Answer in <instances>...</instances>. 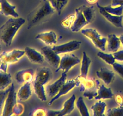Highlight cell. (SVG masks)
<instances>
[{
    "instance_id": "d6986e66",
    "label": "cell",
    "mask_w": 123,
    "mask_h": 116,
    "mask_svg": "<svg viewBox=\"0 0 123 116\" xmlns=\"http://www.w3.org/2000/svg\"><path fill=\"white\" fill-rule=\"evenodd\" d=\"M1 2V12L6 16L19 18V14L16 10V6L12 5L7 0H0Z\"/></svg>"
},
{
    "instance_id": "f35d334b",
    "label": "cell",
    "mask_w": 123,
    "mask_h": 116,
    "mask_svg": "<svg viewBox=\"0 0 123 116\" xmlns=\"http://www.w3.org/2000/svg\"><path fill=\"white\" fill-rule=\"evenodd\" d=\"M113 54L115 57V60H117L118 61H123V50H118L117 51L115 52Z\"/></svg>"
},
{
    "instance_id": "6da1fadb",
    "label": "cell",
    "mask_w": 123,
    "mask_h": 116,
    "mask_svg": "<svg viewBox=\"0 0 123 116\" xmlns=\"http://www.w3.org/2000/svg\"><path fill=\"white\" fill-rule=\"evenodd\" d=\"M55 10L48 0H42L27 16V29H30L46 21L54 14Z\"/></svg>"
},
{
    "instance_id": "f1b7e54d",
    "label": "cell",
    "mask_w": 123,
    "mask_h": 116,
    "mask_svg": "<svg viewBox=\"0 0 123 116\" xmlns=\"http://www.w3.org/2000/svg\"><path fill=\"white\" fill-rule=\"evenodd\" d=\"M76 106L79 111V113L81 116H89V113L88 108L86 107L85 102H84V99L82 97H79L76 101Z\"/></svg>"
},
{
    "instance_id": "8fae6325",
    "label": "cell",
    "mask_w": 123,
    "mask_h": 116,
    "mask_svg": "<svg viewBox=\"0 0 123 116\" xmlns=\"http://www.w3.org/2000/svg\"><path fill=\"white\" fill-rule=\"evenodd\" d=\"M66 79H67V73L62 72L61 77L57 80L46 86L45 88L46 95L51 98L55 96L60 90L64 83L66 82Z\"/></svg>"
},
{
    "instance_id": "cb8c5ba5",
    "label": "cell",
    "mask_w": 123,
    "mask_h": 116,
    "mask_svg": "<svg viewBox=\"0 0 123 116\" xmlns=\"http://www.w3.org/2000/svg\"><path fill=\"white\" fill-rule=\"evenodd\" d=\"M79 10L82 13L88 24L92 22L95 18V8L93 6H86L83 5L78 7Z\"/></svg>"
},
{
    "instance_id": "1f68e13d",
    "label": "cell",
    "mask_w": 123,
    "mask_h": 116,
    "mask_svg": "<svg viewBox=\"0 0 123 116\" xmlns=\"http://www.w3.org/2000/svg\"><path fill=\"white\" fill-rule=\"evenodd\" d=\"M103 8L106 11H107L108 13H111V14L117 16H121L123 14V6L113 7L111 5H108L105 7H103Z\"/></svg>"
},
{
    "instance_id": "52a82bcc",
    "label": "cell",
    "mask_w": 123,
    "mask_h": 116,
    "mask_svg": "<svg viewBox=\"0 0 123 116\" xmlns=\"http://www.w3.org/2000/svg\"><path fill=\"white\" fill-rule=\"evenodd\" d=\"M79 84H80V82L78 80V79L77 78L66 81V82L64 83V85L62 86L60 90L57 93V94L55 96H54V97L51 98L50 101L48 102V105H49V106L51 105L55 100H58L59 98L62 97V95H64L66 94H67L71 90H72L74 87H78L79 85Z\"/></svg>"
},
{
    "instance_id": "44dd1931",
    "label": "cell",
    "mask_w": 123,
    "mask_h": 116,
    "mask_svg": "<svg viewBox=\"0 0 123 116\" xmlns=\"http://www.w3.org/2000/svg\"><path fill=\"white\" fill-rule=\"evenodd\" d=\"M108 42V50L111 53H115L117 51L120 47L121 42L120 38L115 34H109L107 37Z\"/></svg>"
},
{
    "instance_id": "f546056e",
    "label": "cell",
    "mask_w": 123,
    "mask_h": 116,
    "mask_svg": "<svg viewBox=\"0 0 123 116\" xmlns=\"http://www.w3.org/2000/svg\"><path fill=\"white\" fill-rule=\"evenodd\" d=\"M77 79L80 82V83L82 85V88L80 89V91H85V89H92L95 87V83L92 80L87 79L86 78L80 76H78Z\"/></svg>"
},
{
    "instance_id": "7dc6e473",
    "label": "cell",
    "mask_w": 123,
    "mask_h": 116,
    "mask_svg": "<svg viewBox=\"0 0 123 116\" xmlns=\"http://www.w3.org/2000/svg\"><path fill=\"white\" fill-rule=\"evenodd\" d=\"M0 10H1V2H0Z\"/></svg>"
},
{
    "instance_id": "7402d4cb",
    "label": "cell",
    "mask_w": 123,
    "mask_h": 116,
    "mask_svg": "<svg viewBox=\"0 0 123 116\" xmlns=\"http://www.w3.org/2000/svg\"><path fill=\"white\" fill-rule=\"evenodd\" d=\"M12 83V79L10 74L0 68V91L7 89Z\"/></svg>"
},
{
    "instance_id": "4316f807",
    "label": "cell",
    "mask_w": 123,
    "mask_h": 116,
    "mask_svg": "<svg viewBox=\"0 0 123 116\" xmlns=\"http://www.w3.org/2000/svg\"><path fill=\"white\" fill-rule=\"evenodd\" d=\"M106 103L105 102L99 100L94 104L91 107V110L93 112L94 116H105Z\"/></svg>"
},
{
    "instance_id": "836d02e7",
    "label": "cell",
    "mask_w": 123,
    "mask_h": 116,
    "mask_svg": "<svg viewBox=\"0 0 123 116\" xmlns=\"http://www.w3.org/2000/svg\"><path fill=\"white\" fill-rule=\"evenodd\" d=\"M76 18V14H70L69 16L65 18L62 22H61V25L64 28H70L71 26L73 24V22H74V19Z\"/></svg>"
},
{
    "instance_id": "60d3db41",
    "label": "cell",
    "mask_w": 123,
    "mask_h": 116,
    "mask_svg": "<svg viewBox=\"0 0 123 116\" xmlns=\"http://www.w3.org/2000/svg\"><path fill=\"white\" fill-rule=\"evenodd\" d=\"M115 100L119 106H123V97L122 95L118 94L115 97Z\"/></svg>"
},
{
    "instance_id": "b9f144b4",
    "label": "cell",
    "mask_w": 123,
    "mask_h": 116,
    "mask_svg": "<svg viewBox=\"0 0 123 116\" xmlns=\"http://www.w3.org/2000/svg\"><path fill=\"white\" fill-rule=\"evenodd\" d=\"M111 5L113 7L123 6V0H112Z\"/></svg>"
},
{
    "instance_id": "7c38bea8",
    "label": "cell",
    "mask_w": 123,
    "mask_h": 116,
    "mask_svg": "<svg viewBox=\"0 0 123 116\" xmlns=\"http://www.w3.org/2000/svg\"><path fill=\"white\" fill-rule=\"evenodd\" d=\"M96 4H97V8L99 9L100 13H101V14H102L107 21H108L109 22L111 23L112 25H114V26H115L116 27H123V15L117 16L111 14V13H108L107 11H106L104 9L103 6H100V5L99 4V3L97 2Z\"/></svg>"
},
{
    "instance_id": "2e32d148",
    "label": "cell",
    "mask_w": 123,
    "mask_h": 116,
    "mask_svg": "<svg viewBox=\"0 0 123 116\" xmlns=\"http://www.w3.org/2000/svg\"><path fill=\"white\" fill-rule=\"evenodd\" d=\"M25 54L30 62L34 64H42L44 60V57L42 53L31 47L25 48Z\"/></svg>"
},
{
    "instance_id": "30bf717a",
    "label": "cell",
    "mask_w": 123,
    "mask_h": 116,
    "mask_svg": "<svg viewBox=\"0 0 123 116\" xmlns=\"http://www.w3.org/2000/svg\"><path fill=\"white\" fill-rule=\"evenodd\" d=\"M41 51L44 57V59L49 62L50 65L57 68L60 64L61 58L59 54L55 53L52 48L49 45L45 46L41 48Z\"/></svg>"
},
{
    "instance_id": "4dcf8cb0",
    "label": "cell",
    "mask_w": 123,
    "mask_h": 116,
    "mask_svg": "<svg viewBox=\"0 0 123 116\" xmlns=\"http://www.w3.org/2000/svg\"><path fill=\"white\" fill-rule=\"evenodd\" d=\"M97 56L100 58L102 60L105 62L109 65H112L115 62V58L114 57V54L111 53H105L103 51H98L97 54Z\"/></svg>"
},
{
    "instance_id": "ba28073f",
    "label": "cell",
    "mask_w": 123,
    "mask_h": 116,
    "mask_svg": "<svg viewBox=\"0 0 123 116\" xmlns=\"http://www.w3.org/2000/svg\"><path fill=\"white\" fill-rule=\"evenodd\" d=\"M81 41L78 40H73L67 43L58 45H54L52 48L58 54L68 53L78 50L81 45Z\"/></svg>"
},
{
    "instance_id": "d4e9b609",
    "label": "cell",
    "mask_w": 123,
    "mask_h": 116,
    "mask_svg": "<svg viewBox=\"0 0 123 116\" xmlns=\"http://www.w3.org/2000/svg\"><path fill=\"white\" fill-rule=\"evenodd\" d=\"M32 85H33V89L35 94H36L37 97L41 100V101H46L47 95L46 89L44 88V85L34 80L32 82Z\"/></svg>"
},
{
    "instance_id": "83f0119b",
    "label": "cell",
    "mask_w": 123,
    "mask_h": 116,
    "mask_svg": "<svg viewBox=\"0 0 123 116\" xmlns=\"http://www.w3.org/2000/svg\"><path fill=\"white\" fill-rule=\"evenodd\" d=\"M58 15H60L70 0H48Z\"/></svg>"
},
{
    "instance_id": "277c9868",
    "label": "cell",
    "mask_w": 123,
    "mask_h": 116,
    "mask_svg": "<svg viewBox=\"0 0 123 116\" xmlns=\"http://www.w3.org/2000/svg\"><path fill=\"white\" fill-rule=\"evenodd\" d=\"M16 97L17 94L15 92L14 85L12 83L9 87V91L5 100L2 116H9L13 114V109L17 103Z\"/></svg>"
},
{
    "instance_id": "e575fe53",
    "label": "cell",
    "mask_w": 123,
    "mask_h": 116,
    "mask_svg": "<svg viewBox=\"0 0 123 116\" xmlns=\"http://www.w3.org/2000/svg\"><path fill=\"white\" fill-rule=\"evenodd\" d=\"M8 91H9V87L5 90L0 91V116H2L5 100L7 97Z\"/></svg>"
},
{
    "instance_id": "ffe728a7",
    "label": "cell",
    "mask_w": 123,
    "mask_h": 116,
    "mask_svg": "<svg viewBox=\"0 0 123 116\" xmlns=\"http://www.w3.org/2000/svg\"><path fill=\"white\" fill-rule=\"evenodd\" d=\"M32 88L31 83H24L21 86L17 93V97L20 101H26L30 98L32 95Z\"/></svg>"
},
{
    "instance_id": "7a4b0ae2",
    "label": "cell",
    "mask_w": 123,
    "mask_h": 116,
    "mask_svg": "<svg viewBox=\"0 0 123 116\" xmlns=\"http://www.w3.org/2000/svg\"><path fill=\"white\" fill-rule=\"evenodd\" d=\"M22 18H11L0 27V39L7 47L12 44L18 30L25 24Z\"/></svg>"
},
{
    "instance_id": "9a60e30c",
    "label": "cell",
    "mask_w": 123,
    "mask_h": 116,
    "mask_svg": "<svg viewBox=\"0 0 123 116\" xmlns=\"http://www.w3.org/2000/svg\"><path fill=\"white\" fill-rule=\"evenodd\" d=\"M34 72L32 69H25L18 71L15 74V79L18 83H29L33 80Z\"/></svg>"
},
{
    "instance_id": "3957f363",
    "label": "cell",
    "mask_w": 123,
    "mask_h": 116,
    "mask_svg": "<svg viewBox=\"0 0 123 116\" xmlns=\"http://www.w3.org/2000/svg\"><path fill=\"white\" fill-rule=\"evenodd\" d=\"M83 35L91 40L97 48L102 51H105L107 38L105 37L94 29H86L81 30Z\"/></svg>"
},
{
    "instance_id": "d590c367",
    "label": "cell",
    "mask_w": 123,
    "mask_h": 116,
    "mask_svg": "<svg viewBox=\"0 0 123 116\" xmlns=\"http://www.w3.org/2000/svg\"><path fill=\"white\" fill-rule=\"evenodd\" d=\"M97 91L92 90V89H85L83 94V96L85 98H87L89 100H92L94 99L95 97L97 96Z\"/></svg>"
},
{
    "instance_id": "e0dca14e",
    "label": "cell",
    "mask_w": 123,
    "mask_h": 116,
    "mask_svg": "<svg viewBox=\"0 0 123 116\" xmlns=\"http://www.w3.org/2000/svg\"><path fill=\"white\" fill-rule=\"evenodd\" d=\"M96 76L107 85L111 83L115 78L114 71L106 68H102L99 71H96Z\"/></svg>"
},
{
    "instance_id": "8992f818",
    "label": "cell",
    "mask_w": 123,
    "mask_h": 116,
    "mask_svg": "<svg viewBox=\"0 0 123 116\" xmlns=\"http://www.w3.org/2000/svg\"><path fill=\"white\" fill-rule=\"evenodd\" d=\"M76 98V95L73 94L72 97L65 101L62 109L58 111L49 110L47 111V115L49 116H63L69 114L74 108V102H75Z\"/></svg>"
},
{
    "instance_id": "4fadbf2b",
    "label": "cell",
    "mask_w": 123,
    "mask_h": 116,
    "mask_svg": "<svg viewBox=\"0 0 123 116\" xmlns=\"http://www.w3.org/2000/svg\"><path fill=\"white\" fill-rule=\"evenodd\" d=\"M75 19L71 26L70 30L73 32H78V31H80L81 29H82L84 27L89 24L86 21L84 14L79 10L78 8L75 9Z\"/></svg>"
},
{
    "instance_id": "ab89813d",
    "label": "cell",
    "mask_w": 123,
    "mask_h": 116,
    "mask_svg": "<svg viewBox=\"0 0 123 116\" xmlns=\"http://www.w3.org/2000/svg\"><path fill=\"white\" fill-rule=\"evenodd\" d=\"M46 115L47 111L43 109H38L33 113V116H45Z\"/></svg>"
},
{
    "instance_id": "74e56055",
    "label": "cell",
    "mask_w": 123,
    "mask_h": 116,
    "mask_svg": "<svg viewBox=\"0 0 123 116\" xmlns=\"http://www.w3.org/2000/svg\"><path fill=\"white\" fill-rule=\"evenodd\" d=\"M24 106L22 105L20 103H16L13 109V114L14 115H20L24 112Z\"/></svg>"
},
{
    "instance_id": "ac0fdd59",
    "label": "cell",
    "mask_w": 123,
    "mask_h": 116,
    "mask_svg": "<svg viewBox=\"0 0 123 116\" xmlns=\"http://www.w3.org/2000/svg\"><path fill=\"white\" fill-rule=\"evenodd\" d=\"M36 39L40 40L47 45L56 44L57 42V35L53 31H46L38 34L36 36Z\"/></svg>"
},
{
    "instance_id": "ee69618b",
    "label": "cell",
    "mask_w": 123,
    "mask_h": 116,
    "mask_svg": "<svg viewBox=\"0 0 123 116\" xmlns=\"http://www.w3.org/2000/svg\"><path fill=\"white\" fill-rule=\"evenodd\" d=\"M119 38H120V42H121V44H122V45L123 47V35H120V36L119 37Z\"/></svg>"
},
{
    "instance_id": "bcb514c9",
    "label": "cell",
    "mask_w": 123,
    "mask_h": 116,
    "mask_svg": "<svg viewBox=\"0 0 123 116\" xmlns=\"http://www.w3.org/2000/svg\"><path fill=\"white\" fill-rule=\"evenodd\" d=\"M1 44H0V51H1Z\"/></svg>"
},
{
    "instance_id": "5bb4252c",
    "label": "cell",
    "mask_w": 123,
    "mask_h": 116,
    "mask_svg": "<svg viewBox=\"0 0 123 116\" xmlns=\"http://www.w3.org/2000/svg\"><path fill=\"white\" fill-rule=\"evenodd\" d=\"M52 77V72L49 68L42 67L37 70L34 81L44 85L50 80Z\"/></svg>"
},
{
    "instance_id": "5b68a950",
    "label": "cell",
    "mask_w": 123,
    "mask_h": 116,
    "mask_svg": "<svg viewBox=\"0 0 123 116\" xmlns=\"http://www.w3.org/2000/svg\"><path fill=\"white\" fill-rule=\"evenodd\" d=\"M80 60L79 58L73 54H65L62 56L60 60V64L55 72L62 71V72L67 73L73 66L80 63Z\"/></svg>"
},
{
    "instance_id": "d6a6232c",
    "label": "cell",
    "mask_w": 123,
    "mask_h": 116,
    "mask_svg": "<svg viewBox=\"0 0 123 116\" xmlns=\"http://www.w3.org/2000/svg\"><path fill=\"white\" fill-rule=\"evenodd\" d=\"M106 115L108 116H123V106L109 109Z\"/></svg>"
},
{
    "instance_id": "8d00e7d4",
    "label": "cell",
    "mask_w": 123,
    "mask_h": 116,
    "mask_svg": "<svg viewBox=\"0 0 123 116\" xmlns=\"http://www.w3.org/2000/svg\"><path fill=\"white\" fill-rule=\"evenodd\" d=\"M113 68L123 79V64L115 62L112 65Z\"/></svg>"
},
{
    "instance_id": "9c48e42d",
    "label": "cell",
    "mask_w": 123,
    "mask_h": 116,
    "mask_svg": "<svg viewBox=\"0 0 123 116\" xmlns=\"http://www.w3.org/2000/svg\"><path fill=\"white\" fill-rule=\"evenodd\" d=\"M25 54V50L14 49L9 51H4L0 54V59L2 62L7 64H14Z\"/></svg>"
},
{
    "instance_id": "484cf974",
    "label": "cell",
    "mask_w": 123,
    "mask_h": 116,
    "mask_svg": "<svg viewBox=\"0 0 123 116\" xmlns=\"http://www.w3.org/2000/svg\"><path fill=\"white\" fill-rule=\"evenodd\" d=\"M91 60L85 51L83 52L82 59V65L80 68V76L86 78L88 74L89 68L91 65Z\"/></svg>"
},
{
    "instance_id": "7bdbcfd3",
    "label": "cell",
    "mask_w": 123,
    "mask_h": 116,
    "mask_svg": "<svg viewBox=\"0 0 123 116\" xmlns=\"http://www.w3.org/2000/svg\"><path fill=\"white\" fill-rule=\"evenodd\" d=\"M97 1H98V0H86L88 3L90 4H94L97 3Z\"/></svg>"
},
{
    "instance_id": "603a6c76",
    "label": "cell",
    "mask_w": 123,
    "mask_h": 116,
    "mask_svg": "<svg viewBox=\"0 0 123 116\" xmlns=\"http://www.w3.org/2000/svg\"><path fill=\"white\" fill-rule=\"evenodd\" d=\"M114 93L111 88H107L104 85H100L97 90V95L95 97L96 100L110 99L114 97Z\"/></svg>"
},
{
    "instance_id": "f6af8a7d",
    "label": "cell",
    "mask_w": 123,
    "mask_h": 116,
    "mask_svg": "<svg viewBox=\"0 0 123 116\" xmlns=\"http://www.w3.org/2000/svg\"><path fill=\"white\" fill-rule=\"evenodd\" d=\"M1 63H2V61H1V59H0V66H1Z\"/></svg>"
}]
</instances>
